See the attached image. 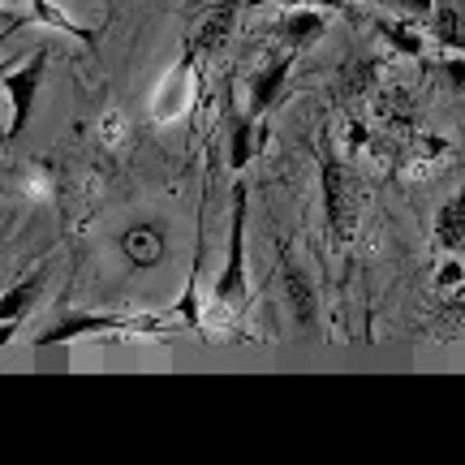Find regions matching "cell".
I'll return each mask as SVG.
<instances>
[{
    "instance_id": "11",
    "label": "cell",
    "mask_w": 465,
    "mask_h": 465,
    "mask_svg": "<svg viewBox=\"0 0 465 465\" xmlns=\"http://www.w3.org/2000/svg\"><path fill=\"white\" fill-rule=\"evenodd\" d=\"M435 242L444 250H461L465 242V194H452L435 216Z\"/></svg>"
},
{
    "instance_id": "9",
    "label": "cell",
    "mask_w": 465,
    "mask_h": 465,
    "mask_svg": "<svg viewBox=\"0 0 465 465\" xmlns=\"http://www.w3.org/2000/svg\"><path fill=\"white\" fill-rule=\"evenodd\" d=\"M323 26H328V17L319 14V9H293L276 31H281V39L289 48H306V44H315L319 35H323Z\"/></svg>"
},
{
    "instance_id": "15",
    "label": "cell",
    "mask_w": 465,
    "mask_h": 465,
    "mask_svg": "<svg viewBox=\"0 0 465 465\" xmlns=\"http://www.w3.org/2000/svg\"><path fill=\"white\" fill-rule=\"evenodd\" d=\"M388 9H397L405 22H427L435 14V0H388Z\"/></svg>"
},
{
    "instance_id": "16",
    "label": "cell",
    "mask_w": 465,
    "mask_h": 465,
    "mask_svg": "<svg viewBox=\"0 0 465 465\" xmlns=\"http://www.w3.org/2000/svg\"><path fill=\"white\" fill-rule=\"evenodd\" d=\"M31 5H35V17H39V22H52V26L61 22V31H69V35H83V39H91V35H86L83 26H74V22H65V17L56 14V9H48V0H31Z\"/></svg>"
},
{
    "instance_id": "3",
    "label": "cell",
    "mask_w": 465,
    "mask_h": 465,
    "mask_svg": "<svg viewBox=\"0 0 465 465\" xmlns=\"http://www.w3.org/2000/svg\"><path fill=\"white\" fill-rule=\"evenodd\" d=\"M323 212H328L332 242H349L358 224V185L349 182V173L336 160H323Z\"/></svg>"
},
{
    "instance_id": "10",
    "label": "cell",
    "mask_w": 465,
    "mask_h": 465,
    "mask_svg": "<svg viewBox=\"0 0 465 465\" xmlns=\"http://www.w3.org/2000/svg\"><path fill=\"white\" fill-rule=\"evenodd\" d=\"M232 17H237V0H220V5H212V14L203 17V26L194 31V48L212 52L216 44H224L229 31H232Z\"/></svg>"
},
{
    "instance_id": "17",
    "label": "cell",
    "mask_w": 465,
    "mask_h": 465,
    "mask_svg": "<svg viewBox=\"0 0 465 465\" xmlns=\"http://www.w3.org/2000/svg\"><path fill=\"white\" fill-rule=\"evenodd\" d=\"M440 74H444V83H449L452 91H465V56H449V61L440 65Z\"/></svg>"
},
{
    "instance_id": "8",
    "label": "cell",
    "mask_w": 465,
    "mask_h": 465,
    "mask_svg": "<svg viewBox=\"0 0 465 465\" xmlns=\"http://www.w3.org/2000/svg\"><path fill=\"white\" fill-rule=\"evenodd\" d=\"M284 298H289V311H293L298 323H315V289L306 281V272L298 263H289V259H284Z\"/></svg>"
},
{
    "instance_id": "2",
    "label": "cell",
    "mask_w": 465,
    "mask_h": 465,
    "mask_svg": "<svg viewBox=\"0 0 465 465\" xmlns=\"http://www.w3.org/2000/svg\"><path fill=\"white\" fill-rule=\"evenodd\" d=\"M48 61L52 52L39 48L26 61V65L17 69H5V95H9V108H14V121H9V130H5V138L14 143L17 134L26 130V121H31L35 113V95H39V86H44V74H48Z\"/></svg>"
},
{
    "instance_id": "14",
    "label": "cell",
    "mask_w": 465,
    "mask_h": 465,
    "mask_svg": "<svg viewBox=\"0 0 465 465\" xmlns=\"http://www.w3.org/2000/svg\"><path fill=\"white\" fill-rule=\"evenodd\" d=\"M414 26H418V22H405V17H397V22H383L380 31L392 39V48H397V52H405V56H422V39H418Z\"/></svg>"
},
{
    "instance_id": "5",
    "label": "cell",
    "mask_w": 465,
    "mask_h": 465,
    "mask_svg": "<svg viewBox=\"0 0 465 465\" xmlns=\"http://www.w3.org/2000/svg\"><path fill=\"white\" fill-rule=\"evenodd\" d=\"M289 74H293V56H276V61H267L254 78H250V116H263L272 104H276V95L284 91V83H289Z\"/></svg>"
},
{
    "instance_id": "13",
    "label": "cell",
    "mask_w": 465,
    "mask_h": 465,
    "mask_svg": "<svg viewBox=\"0 0 465 465\" xmlns=\"http://www.w3.org/2000/svg\"><path fill=\"white\" fill-rule=\"evenodd\" d=\"M254 116H237L232 121V151H229V164L242 173V168L250 164V155H254Z\"/></svg>"
},
{
    "instance_id": "1",
    "label": "cell",
    "mask_w": 465,
    "mask_h": 465,
    "mask_svg": "<svg viewBox=\"0 0 465 465\" xmlns=\"http://www.w3.org/2000/svg\"><path fill=\"white\" fill-rule=\"evenodd\" d=\"M246 298V185H232V220H229V263L216 276V302Z\"/></svg>"
},
{
    "instance_id": "6",
    "label": "cell",
    "mask_w": 465,
    "mask_h": 465,
    "mask_svg": "<svg viewBox=\"0 0 465 465\" xmlns=\"http://www.w3.org/2000/svg\"><path fill=\"white\" fill-rule=\"evenodd\" d=\"M39 281H44V272H35V276H26V281H17L5 298H0V319H5V332H0V341L9 345V336H14V328L22 323V315H26V306H31L35 298H39Z\"/></svg>"
},
{
    "instance_id": "4",
    "label": "cell",
    "mask_w": 465,
    "mask_h": 465,
    "mask_svg": "<svg viewBox=\"0 0 465 465\" xmlns=\"http://www.w3.org/2000/svg\"><path fill=\"white\" fill-rule=\"evenodd\" d=\"M130 328H147V323H134L125 315H83V311H74V315L56 319L52 328L39 332L35 345L39 349H56V345H69V341H78V336H95V332H130Z\"/></svg>"
},
{
    "instance_id": "12",
    "label": "cell",
    "mask_w": 465,
    "mask_h": 465,
    "mask_svg": "<svg viewBox=\"0 0 465 465\" xmlns=\"http://www.w3.org/2000/svg\"><path fill=\"white\" fill-rule=\"evenodd\" d=\"M160 246H164V242H160V232H151L147 224H143V229H130L125 237H121V250H125V254H130V263H138V267L155 263V259H160Z\"/></svg>"
},
{
    "instance_id": "18",
    "label": "cell",
    "mask_w": 465,
    "mask_h": 465,
    "mask_svg": "<svg viewBox=\"0 0 465 465\" xmlns=\"http://www.w3.org/2000/svg\"><path fill=\"white\" fill-rule=\"evenodd\" d=\"M457 281H465L461 263H444V267H440V284H444V289H452Z\"/></svg>"
},
{
    "instance_id": "7",
    "label": "cell",
    "mask_w": 465,
    "mask_h": 465,
    "mask_svg": "<svg viewBox=\"0 0 465 465\" xmlns=\"http://www.w3.org/2000/svg\"><path fill=\"white\" fill-rule=\"evenodd\" d=\"M431 35H435V44H444L452 52H465V9L457 0H435Z\"/></svg>"
}]
</instances>
